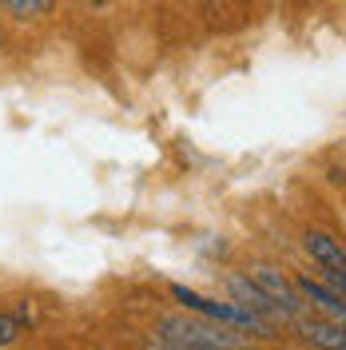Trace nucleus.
I'll list each match as a JSON object with an SVG mask.
<instances>
[{
	"label": "nucleus",
	"instance_id": "7ed1b4c3",
	"mask_svg": "<svg viewBox=\"0 0 346 350\" xmlns=\"http://www.w3.org/2000/svg\"><path fill=\"white\" fill-rule=\"evenodd\" d=\"M251 279H255V283H259L263 291H267V295H271L282 310H287V319H299V314H303V306H306L303 291H299V283H295V279H287L279 267H267V262H263V267H255V271H251Z\"/></svg>",
	"mask_w": 346,
	"mask_h": 350
},
{
	"label": "nucleus",
	"instance_id": "0eeeda50",
	"mask_svg": "<svg viewBox=\"0 0 346 350\" xmlns=\"http://www.w3.org/2000/svg\"><path fill=\"white\" fill-rule=\"evenodd\" d=\"M24 323L16 319V314H0V350H8L16 338H21Z\"/></svg>",
	"mask_w": 346,
	"mask_h": 350
},
{
	"label": "nucleus",
	"instance_id": "f03ea898",
	"mask_svg": "<svg viewBox=\"0 0 346 350\" xmlns=\"http://www.w3.org/2000/svg\"><path fill=\"white\" fill-rule=\"evenodd\" d=\"M172 299L175 303H183L187 310H195V314H203V319L227 323V327H235V330H251L255 338H275L271 319H263V314H255V310H243L239 303H215V299H203V295H195L191 286H183V283H172Z\"/></svg>",
	"mask_w": 346,
	"mask_h": 350
},
{
	"label": "nucleus",
	"instance_id": "20e7f679",
	"mask_svg": "<svg viewBox=\"0 0 346 350\" xmlns=\"http://www.w3.org/2000/svg\"><path fill=\"white\" fill-rule=\"evenodd\" d=\"M227 295H231V303H239L243 310H255L263 319H279V314L287 319V310H282L251 275H227Z\"/></svg>",
	"mask_w": 346,
	"mask_h": 350
},
{
	"label": "nucleus",
	"instance_id": "6e6552de",
	"mask_svg": "<svg viewBox=\"0 0 346 350\" xmlns=\"http://www.w3.org/2000/svg\"><path fill=\"white\" fill-rule=\"evenodd\" d=\"M0 4L8 8V16H12V21H21V24L40 16V12H36V0H0Z\"/></svg>",
	"mask_w": 346,
	"mask_h": 350
},
{
	"label": "nucleus",
	"instance_id": "39448f33",
	"mask_svg": "<svg viewBox=\"0 0 346 350\" xmlns=\"http://www.w3.org/2000/svg\"><path fill=\"white\" fill-rule=\"evenodd\" d=\"M303 251L319 262L323 271H346V247L330 231H306L303 235Z\"/></svg>",
	"mask_w": 346,
	"mask_h": 350
},
{
	"label": "nucleus",
	"instance_id": "1a4fd4ad",
	"mask_svg": "<svg viewBox=\"0 0 346 350\" xmlns=\"http://www.w3.org/2000/svg\"><path fill=\"white\" fill-rule=\"evenodd\" d=\"M319 271H323V267H319ZM323 283L330 286V291H338V295L346 299V271H323Z\"/></svg>",
	"mask_w": 346,
	"mask_h": 350
},
{
	"label": "nucleus",
	"instance_id": "9d476101",
	"mask_svg": "<svg viewBox=\"0 0 346 350\" xmlns=\"http://www.w3.org/2000/svg\"><path fill=\"white\" fill-rule=\"evenodd\" d=\"M52 8H56V0H36V12H40V16H48Z\"/></svg>",
	"mask_w": 346,
	"mask_h": 350
},
{
	"label": "nucleus",
	"instance_id": "9b49d317",
	"mask_svg": "<svg viewBox=\"0 0 346 350\" xmlns=\"http://www.w3.org/2000/svg\"><path fill=\"white\" fill-rule=\"evenodd\" d=\"M84 4H96V8H104V4H111V0H84Z\"/></svg>",
	"mask_w": 346,
	"mask_h": 350
},
{
	"label": "nucleus",
	"instance_id": "423d86ee",
	"mask_svg": "<svg viewBox=\"0 0 346 350\" xmlns=\"http://www.w3.org/2000/svg\"><path fill=\"white\" fill-rule=\"evenodd\" d=\"M295 327L303 330V338L319 350H346V327L334 319H295Z\"/></svg>",
	"mask_w": 346,
	"mask_h": 350
},
{
	"label": "nucleus",
	"instance_id": "f257e3e1",
	"mask_svg": "<svg viewBox=\"0 0 346 350\" xmlns=\"http://www.w3.org/2000/svg\"><path fill=\"white\" fill-rule=\"evenodd\" d=\"M159 342H168L175 350H247L251 347V334L215 323V319H191V314H163L155 323Z\"/></svg>",
	"mask_w": 346,
	"mask_h": 350
}]
</instances>
